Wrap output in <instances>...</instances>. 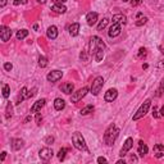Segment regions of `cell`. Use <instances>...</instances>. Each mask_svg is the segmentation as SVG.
Listing matches in <instances>:
<instances>
[{"instance_id":"cell-1","label":"cell","mask_w":164,"mask_h":164,"mask_svg":"<svg viewBox=\"0 0 164 164\" xmlns=\"http://www.w3.org/2000/svg\"><path fill=\"white\" fill-rule=\"evenodd\" d=\"M119 135V128L115 126V124H110L109 127L106 128V131L104 133V141L108 146H112L117 140V137Z\"/></svg>"},{"instance_id":"cell-2","label":"cell","mask_w":164,"mask_h":164,"mask_svg":"<svg viewBox=\"0 0 164 164\" xmlns=\"http://www.w3.org/2000/svg\"><path fill=\"white\" fill-rule=\"evenodd\" d=\"M72 142H73V145H75L76 149L87 150V145H86V141L83 139V136H82V133H80V132L73 133V135H72Z\"/></svg>"},{"instance_id":"cell-3","label":"cell","mask_w":164,"mask_h":164,"mask_svg":"<svg viewBox=\"0 0 164 164\" xmlns=\"http://www.w3.org/2000/svg\"><path fill=\"white\" fill-rule=\"evenodd\" d=\"M150 105H151V100H150V99L145 100V101H144V104H142V105L139 108V109H137L136 113L133 114V120H139V119H141L142 117H145L146 113L149 112Z\"/></svg>"},{"instance_id":"cell-4","label":"cell","mask_w":164,"mask_h":164,"mask_svg":"<svg viewBox=\"0 0 164 164\" xmlns=\"http://www.w3.org/2000/svg\"><path fill=\"white\" fill-rule=\"evenodd\" d=\"M98 49H104L105 50V44L103 42V40L98 36H92L90 38V54H95V51Z\"/></svg>"},{"instance_id":"cell-5","label":"cell","mask_w":164,"mask_h":164,"mask_svg":"<svg viewBox=\"0 0 164 164\" xmlns=\"http://www.w3.org/2000/svg\"><path fill=\"white\" fill-rule=\"evenodd\" d=\"M103 86H104V78H103L101 76H98L96 78L92 81V85H91V92L95 96H98L99 94H100Z\"/></svg>"},{"instance_id":"cell-6","label":"cell","mask_w":164,"mask_h":164,"mask_svg":"<svg viewBox=\"0 0 164 164\" xmlns=\"http://www.w3.org/2000/svg\"><path fill=\"white\" fill-rule=\"evenodd\" d=\"M87 92H89V87H82V89H80L78 91H76V92L72 94L71 101H72V103H78L82 98L86 96V94H87Z\"/></svg>"},{"instance_id":"cell-7","label":"cell","mask_w":164,"mask_h":164,"mask_svg":"<svg viewBox=\"0 0 164 164\" xmlns=\"http://www.w3.org/2000/svg\"><path fill=\"white\" fill-rule=\"evenodd\" d=\"M10 36H12V30L9 27H7V26H1L0 27V38H1V41L4 42L9 41Z\"/></svg>"},{"instance_id":"cell-8","label":"cell","mask_w":164,"mask_h":164,"mask_svg":"<svg viewBox=\"0 0 164 164\" xmlns=\"http://www.w3.org/2000/svg\"><path fill=\"white\" fill-rule=\"evenodd\" d=\"M53 155H54L53 150L49 149V148H44V149H41V150H40V153H38V157H40V159H41V160H45V162L50 160V159L53 158Z\"/></svg>"},{"instance_id":"cell-9","label":"cell","mask_w":164,"mask_h":164,"mask_svg":"<svg viewBox=\"0 0 164 164\" xmlns=\"http://www.w3.org/2000/svg\"><path fill=\"white\" fill-rule=\"evenodd\" d=\"M132 146H133V140L131 139V137H128V139L124 141V144H123V148L120 149V153H119V155L120 157H124V155H127V153L129 151V150L132 149Z\"/></svg>"},{"instance_id":"cell-10","label":"cell","mask_w":164,"mask_h":164,"mask_svg":"<svg viewBox=\"0 0 164 164\" xmlns=\"http://www.w3.org/2000/svg\"><path fill=\"white\" fill-rule=\"evenodd\" d=\"M117 96H118L117 89H109L104 95V100L108 101V103H112V101H114L115 99H117Z\"/></svg>"},{"instance_id":"cell-11","label":"cell","mask_w":164,"mask_h":164,"mask_svg":"<svg viewBox=\"0 0 164 164\" xmlns=\"http://www.w3.org/2000/svg\"><path fill=\"white\" fill-rule=\"evenodd\" d=\"M120 26L119 23H113L109 27V31H108V36L109 37H117L120 33Z\"/></svg>"},{"instance_id":"cell-12","label":"cell","mask_w":164,"mask_h":164,"mask_svg":"<svg viewBox=\"0 0 164 164\" xmlns=\"http://www.w3.org/2000/svg\"><path fill=\"white\" fill-rule=\"evenodd\" d=\"M63 77V72H60V71H51L49 75L46 76V80L49 81V82H57L59 81L60 78Z\"/></svg>"},{"instance_id":"cell-13","label":"cell","mask_w":164,"mask_h":164,"mask_svg":"<svg viewBox=\"0 0 164 164\" xmlns=\"http://www.w3.org/2000/svg\"><path fill=\"white\" fill-rule=\"evenodd\" d=\"M45 103H46L45 99H40V100H37L31 108V113H38V112H41V109L45 105Z\"/></svg>"},{"instance_id":"cell-14","label":"cell","mask_w":164,"mask_h":164,"mask_svg":"<svg viewBox=\"0 0 164 164\" xmlns=\"http://www.w3.org/2000/svg\"><path fill=\"white\" fill-rule=\"evenodd\" d=\"M60 90H62V91H63L64 94L69 95V94H73L75 86H73L72 82H66V83H63L62 86H60Z\"/></svg>"},{"instance_id":"cell-15","label":"cell","mask_w":164,"mask_h":164,"mask_svg":"<svg viewBox=\"0 0 164 164\" xmlns=\"http://www.w3.org/2000/svg\"><path fill=\"white\" fill-rule=\"evenodd\" d=\"M86 21H87L89 26H94L95 23L98 22V13H95V12L87 13V16H86Z\"/></svg>"},{"instance_id":"cell-16","label":"cell","mask_w":164,"mask_h":164,"mask_svg":"<svg viewBox=\"0 0 164 164\" xmlns=\"http://www.w3.org/2000/svg\"><path fill=\"white\" fill-rule=\"evenodd\" d=\"M46 35L49 38H51V40H54V38H57L58 36V28L55 27V26H50L49 28H47L46 31Z\"/></svg>"},{"instance_id":"cell-17","label":"cell","mask_w":164,"mask_h":164,"mask_svg":"<svg viewBox=\"0 0 164 164\" xmlns=\"http://www.w3.org/2000/svg\"><path fill=\"white\" fill-rule=\"evenodd\" d=\"M139 155L140 157H145L146 154H148V151H149V148H148V145L146 144H144V141H140L139 142Z\"/></svg>"},{"instance_id":"cell-18","label":"cell","mask_w":164,"mask_h":164,"mask_svg":"<svg viewBox=\"0 0 164 164\" xmlns=\"http://www.w3.org/2000/svg\"><path fill=\"white\" fill-rule=\"evenodd\" d=\"M51 10L54 13H58V14H63V13L67 12V8L63 5V4H54L53 7H51Z\"/></svg>"},{"instance_id":"cell-19","label":"cell","mask_w":164,"mask_h":164,"mask_svg":"<svg viewBox=\"0 0 164 164\" xmlns=\"http://www.w3.org/2000/svg\"><path fill=\"white\" fill-rule=\"evenodd\" d=\"M126 16H123V14H115L113 16V18H112V22L113 23H119V24H124L126 23Z\"/></svg>"},{"instance_id":"cell-20","label":"cell","mask_w":164,"mask_h":164,"mask_svg":"<svg viewBox=\"0 0 164 164\" xmlns=\"http://www.w3.org/2000/svg\"><path fill=\"white\" fill-rule=\"evenodd\" d=\"M54 108H55V110H63L66 108V101L60 98H57L54 100Z\"/></svg>"},{"instance_id":"cell-21","label":"cell","mask_w":164,"mask_h":164,"mask_svg":"<svg viewBox=\"0 0 164 164\" xmlns=\"http://www.w3.org/2000/svg\"><path fill=\"white\" fill-rule=\"evenodd\" d=\"M69 33H71V36H77L78 35V32H80V23H73V24H71L69 26Z\"/></svg>"},{"instance_id":"cell-22","label":"cell","mask_w":164,"mask_h":164,"mask_svg":"<svg viewBox=\"0 0 164 164\" xmlns=\"http://www.w3.org/2000/svg\"><path fill=\"white\" fill-rule=\"evenodd\" d=\"M23 144H24V141L21 140V139H13L12 140V148H13V150H19L23 146Z\"/></svg>"},{"instance_id":"cell-23","label":"cell","mask_w":164,"mask_h":164,"mask_svg":"<svg viewBox=\"0 0 164 164\" xmlns=\"http://www.w3.org/2000/svg\"><path fill=\"white\" fill-rule=\"evenodd\" d=\"M154 151H155V157L158 159L163 157V151H164V145L162 144H157L154 146Z\"/></svg>"},{"instance_id":"cell-24","label":"cell","mask_w":164,"mask_h":164,"mask_svg":"<svg viewBox=\"0 0 164 164\" xmlns=\"http://www.w3.org/2000/svg\"><path fill=\"white\" fill-rule=\"evenodd\" d=\"M28 96V90L26 87H22V90H21V94H19V98H18V103L17 104H19V103H22L24 99H27Z\"/></svg>"},{"instance_id":"cell-25","label":"cell","mask_w":164,"mask_h":164,"mask_svg":"<svg viewBox=\"0 0 164 164\" xmlns=\"http://www.w3.org/2000/svg\"><path fill=\"white\" fill-rule=\"evenodd\" d=\"M94 57H95V60H96V62H101L103 58H104V49H98L95 51Z\"/></svg>"},{"instance_id":"cell-26","label":"cell","mask_w":164,"mask_h":164,"mask_svg":"<svg viewBox=\"0 0 164 164\" xmlns=\"http://www.w3.org/2000/svg\"><path fill=\"white\" fill-rule=\"evenodd\" d=\"M94 112V106L92 105H87V106H85V108H82L81 109V115H87V114H90V113H92Z\"/></svg>"},{"instance_id":"cell-27","label":"cell","mask_w":164,"mask_h":164,"mask_svg":"<svg viewBox=\"0 0 164 164\" xmlns=\"http://www.w3.org/2000/svg\"><path fill=\"white\" fill-rule=\"evenodd\" d=\"M108 23H109V19L108 18H103V21H100V23L98 24V31H103L106 26H108Z\"/></svg>"},{"instance_id":"cell-28","label":"cell","mask_w":164,"mask_h":164,"mask_svg":"<svg viewBox=\"0 0 164 164\" xmlns=\"http://www.w3.org/2000/svg\"><path fill=\"white\" fill-rule=\"evenodd\" d=\"M27 36H28L27 30H21V31L17 32V38H18V40H23V38H26Z\"/></svg>"},{"instance_id":"cell-29","label":"cell","mask_w":164,"mask_h":164,"mask_svg":"<svg viewBox=\"0 0 164 164\" xmlns=\"http://www.w3.org/2000/svg\"><path fill=\"white\" fill-rule=\"evenodd\" d=\"M9 92H10V87H9V85L3 83V96L7 99L8 96H9Z\"/></svg>"},{"instance_id":"cell-30","label":"cell","mask_w":164,"mask_h":164,"mask_svg":"<svg viewBox=\"0 0 164 164\" xmlns=\"http://www.w3.org/2000/svg\"><path fill=\"white\" fill-rule=\"evenodd\" d=\"M68 153V149L66 148H63V149H60L59 150V153H58V158H59V160H64V158H66V154Z\"/></svg>"},{"instance_id":"cell-31","label":"cell","mask_w":164,"mask_h":164,"mask_svg":"<svg viewBox=\"0 0 164 164\" xmlns=\"http://www.w3.org/2000/svg\"><path fill=\"white\" fill-rule=\"evenodd\" d=\"M38 66L41 68H45L47 66V59L45 57H38Z\"/></svg>"},{"instance_id":"cell-32","label":"cell","mask_w":164,"mask_h":164,"mask_svg":"<svg viewBox=\"0 0 164 164\" xmlns=\"http://www.w3.org/2000/svg\"><path fill=\"white\" fill-rule=\"evenodd\" d=\"M146 22H148V18H146V17H140V18L136 21V26L140 27V26H144Z\"/></svg>"},{"instance_id":"cell-33","label":"cell","mask_w":164,"mask_h":164,"mask_svg":"<svg viewBox=\"0 0 164 164\" xmlns=\"http://www.w3.org/2000/svg\"><path fill=\"white\" fill-rule=\"evenodd\" d=\"M157 96H162V95L164 94V80L160 81V86H159V89H158V91H157Z\"/></svg>"},{"instance_id":"cell-34","label":"cell","mask_w":164,"mask_h":164,"mask_svg":"<svg viewBox=\"0 0 164 164\" xmlns=\"http://www.w3.org/2000/svg\"><path fill=\"white\" fill-rule=\"evenodd\" d=\"M145 57H146V49H145V47H141V49L139 50V54H137V58L142 59V58H145Z\"/></svg>"},{"instance_id":"cell-35","label":"cell","mask_w":164,"mask_h":164,"mask_svg":"<svg viewBox=\"0 0 164 164\" xmlns=\"http://www.w3.org/2000/svg\"><path fill=\"white\" fill-rule=\"evenodd\" d=\"M7 119H9L10 117H12V105L10 104H8V106H7Z\"/></svg>"},{"instance_id":"cell-36","label":"cell","mask_w":164,"mask_h":164,"mask_svg":"<svg viewBox=\"0 0 164 164\" xmlns=\"http://www.w3.org/2000/svg\"><path fill=\"white\" fill-rule=\"evenodd\" d=\"M36 91H37V89H36V87H33L32 90H30V91H28V96H27V99L32 98V96H35V95H36Z\"/></svg>"},{"instance_id":"cell-37","label":"cell","mask_w":164,"mask_h":164,"mask_svg":"<svg viewBox=\"0 0 164 164\" xmlns=\"http://www.w3.org/2000/svg\"><path fill=\"white\" fill-rule=\"evenodd\" d=\"M41 120H42V117H41L40 112H38V113H36V123H37V126H40V124H41Z\"/></svg>"},{"instance_id":"cell-38","label":"cell","mask_w":164,"mask_h":164,"mask_svg":"<svg viewBox=\"0 0 164 164\" xmlns=\"http://www.w3.org/2000/svg\"><path fill=\"white\" fill-rule=\"evenodd\" d=\"M129 1H131L132 7H137V5H140V4L142 3V0H129Z\"/></svg>"},{"instance_id":"cell-39","label":"cell","mask_w":164,"mask_h":164,"mask_svg":"<svg viewBox=\"0 0 164 164\" xmlns=\"http://www.w3.org/2000/svg\"><path fill=\"white\" fill-rule=\"evenodd\" d=\"M153 117L154 118H159V117H160V114L158 113V108L157 106H154V109H153Z\"/></svg>"},{"instance_id":"cell-40","label":"cell","mask_w":164,"mask_h":164,"mask_svg":"<svg viewBox=\"0 0 164 164\" xmlns=\"http://www.w3.org/2000/svg\"><path fill=\"white\" fill-rule=\"evenodd\" d=\"M27 1L28 0H14L13 4H14V5H19V4H27Z\"/></svg>"},{"instance_id":"cell-41","label":"cell","mask_w":164,"mask_h":164,"mask_svg":"<svg viewBox=\"0 0 164 164\" xmlns=\"http://www.w3.org/2000/svg\"><path fill=\"white\" fill-rule=\"evenodd\" d=\"M54 142V137L53 136H47L45 139V144H53Z\"/></svg>"},{"instance_id":"cell-42","label":"cell","mask_w":164,"mask_h":164,"mask_svg":"<svg viewBox=\"0 0 164 164\" xmlns=\"http://www.w3.org/2000/svg\"><path fill=\"white\" fill-rule=\"evenodd\" d=\"M12 68H13L12 63H4V69L5 71H12Z\"/></svg>"},{"instance_id":"cell-43","label":"cell","mask_w":164,"mask_h":164,"mask_svg":"<svg viewBox=\"0 0 164 164\" xmlns=\"http://www.w3.org/2000/svg\"><path fill=\"white\" fill-rule=\"evenodd\" d=\"M106 162H108V160H106L105 158H103V157H99V158H98V163H100V164H101V163H106Z\"/></svg>"},{"instance_id":"cell-44","label":"cell","mask_w":164,"mask_h":164,"mask_svg":"<svg viewBox=\"0 0 164 164\" xmlns=\"http://www.w3.org/2000/svg\"><path fill=\"white\" fill-rule=\"evenodd\" d=\"M53 1H54V4H64L67 0H53Z\"/></svg>"},{"instance_id":"cell-45","label":"cell","mask_w":164,"mask_h":164,"mask_svg":"<svg viewBox=\"0 0 164 164\" xmlns=\"http://www.w3.org/2000/svg\"><path fill=\"white\" fill-rule=\"evenodd\" d=\"M5 157H7V153H5V151H3V153H1V158H0V160L3 162L4 159H5Z\"/></svg>"},{"instance_id":"cell-46","label":"cell","mask_w":164,"mask_h":164,"mask_svg":"<svg viewBox=\"0 0 164 164\" xmlns=\"http://www.w3.org/2000/svg\"><path fill=\"white\" fill-rule=\"evenodd\" d=\"M5 4H7V0H1V1H0V7H5Z\"/></svg>"},{"instance_id":"cell-47","label":"cell","mask_w":164,"mask_h":164,"mask_svg":"<svg viewBox=\"0 0 164 164\" xmlns=\"http://www.w3.org/2000/svg\"><path fill=\"white\" fill-rule=\"evenodd\" d=\"M131 162H137V158H136V157H133V155H132V157H131Z\"/></svg>"},{"instance_id":"cell-48","label":"cell","mask_w":164,"mask_h":164,"mask_svg":"<svg viewBox=\"0 0 164 164\" xmlns=\"http://www.w3.org/2000/svg\"><path fill=\"white\" fill-rule=\"evenodd\" d=\"M160 115H162V117H164V106L162 108V110H160Z\"/></svg>"},{"instance_id":"cell-49","label":"cell","mask_w":164,"mask_h":164,"mask_svg":"<svg viewBox=\"0 0 164 164\" xmlns=\"http://www.w3.org/2000/svg\"><path fill=\"white\" fill-rule=\"evenodd\" d=\"M37 1L40 3V4H45V3H46V0H37Z\"/></svg>"},{"instance_id":"cell-50","label":"cell","mask_w":164,"mask_h":164,"mask_svg":"<svg viewBox=\"0 0 164 164\" xmlns=\"http://www.w3.org/2000/svg\"><path fill=\"white\" fill-rule=\"evenodd\" d=\"M117 163H118V164H122V163L124 164V160H123V159H119V160H118Z\"/></svg>"},{"instance_id":"cell-51","label":"cell","mask_w":164,"mask_h":164,"mask_svg":"<svg viewBox=\"0 0 164 164\" xmlns=\"http://www.w3.org/2000/svg\"><path fill=\"white\" fill-rule=\"evenodd\" d=\"M160 50H162V53L164 54V49H163V47H160Z\"/></svg>"},{"instance_id":"cell-52","label":"cell","mask_w":164,"mask_h":164,"mask_svg":"<svg viewBox=\"0 0 164 164\" xmlns=\"http://www.w3.org/2000/svg\"><path fill=\"white\" fill-rule=\"evenodd\" d=\"M123 1H129V0H123Z\"/></svg>"}]
</instances>
